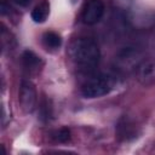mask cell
<instances>
[{
    "label": "cell",
    "instance_id": "cell-3",
    "mask_svg": "<svg viewBox=\"0 0 155 155\" xmlns=\"http://www.w3.org/2000/svg\"><path fill=\"white\" fill-rule=\"evenodd\" d=\"M18 101L22 107V109L25 113H33L36 102H38V93L34 84L30 80H22L21 86H19V94H18Z\"/></svg>",
    "mask_w": 155,
    "mask_h": 155
},
{
    "label": "cell",
    "instance_id": "cell-4",
    "mask_svg": "<svg viewBox=\"0 0 155 155\" xmlns=\"http://www.w3.org/2000/svg\"><path fill=\"white\" fill-rule=\"evenodd\" d=\"M136 79L143 86H151L155 84V59H142L134 69Z\"/></svg>",
    "mask_w": 155,
    "mask_h": 155
},
{
    "label": "cell",
    "instance_id": "cell-11",
    "mask_svg": "<svg viewBox=\"0 0 155 155\" xmlns=\"http://www.w3.org/2000/svg\"><path fill=\"white\" fill-rule=\"evenodd\" d=\"M52 116V107L51 102L47 98H44L40 103V119L44 121H47Z\"/></svg>",
    "mask_w": 155,
    "mask_h": 155
},
{
    "label": "cell",
    "instance_id": "cell-2",
    "mask_svg": "<svg viewBox=\"0 0 155 155\" xmlns=\"http://www.w3.org/2000/svg\"><path fill=\"white\" fill-rule=\"evenodd\" d=\"M113 88V81L110 76L98 74L91 76L81 87V94L85 98H98L108 94Z\"/></svg>",
    "mask_w": 155,
    "mask_h": 155
},
{
    "label": "cell",
    "instance_id": "cell-7",
    "mask_svg": "<svg viewBox=\"0 0 155 155\" xmlns=\"http://www.w3.org/2000/svg\"><path fill=\"white\" fill-rule=\"evenodd\" d=\"M137 130L138 128H137V126H136L134 122H132L127 117H122L117 122V126H116V136L121 140H130V139H133V138L137 137V134H138V131Z\"/></svg>",
    "mask_w": 155,
    "mask_h": 155
},
{
    "label": "cell",
    "instance_id": "cell-10",
    "mask_svg": "<svg viewBox=\"0 0 155 155\" xmlns=\"http://www.w3.org/2000/svg\"><path fill=\"white\" fill-rule=\"evenodd\" d=\"M42 42L47 50H57L62 45V38L54 31H46L42 35Z\"/></svg>",
    "mask_w": 155,
    "mask_h": 155
},
{
    "label": "cell",
    "instance_id": "cell-5",
    "mask_svg": "<svg viewBox=\"0 0 155 155\" xmlns=\"http://www.w3.org/2000/svg\"><path fill=\"white\" fill-rule=\"evenodd\" d=\"M104 15V4L102 0H87L82 10V21L86 24L98 23Z\"/></svg>",
    "mask_w": 155,
    "mask_h": 155
},
{
    "label": "cell",
    "instance_id": "cell-8",
    "mask_svg": "<svg viewBox=\"0 0 155 155\" xmlns=\"http://www.w3.org/2000/svg\"><path fill=\"white\" fill-rule=\"evenodd\" d=\"M50 15V4L47 0H40L31 10V19L35 23H44Z\"/></svg>",
    "mask_w": 155,
    "mask_h": 155
},
{
    "label": "cell",
    "instance_id": "cell-13",
    "mask_svg": "<svg viewBox=\"0 0 155 155\" xmlns=\"http://www.w3.org/2000/svg\"><path fill=\"white\" fill-rule=\"evenodd\" d=\"M33 0H16V2L18 4V5H21V6H23V7H25V6H28L30 2H31Z\"/></svg>",
    "mask_w": 155,
    "mask_h": 155
},
{
    "label": "cell",
    "instance_id": "cell-9",
    "mask_svg": "<svg viewBox=\"0 0 155 155\" xmlns=\"http://www.w3.org/2000/svg\"><path fill=\"white\" fill-rule=\"evenodd\" d=\"M22 62L28 70H38L41 65V58L30 50H25L22 54Z\"/></svg>",
    "mask_w": 155,
    "mask_h": 155
},
{
    "label": "cell",
    "instance_id": "cell-12",
    "mask_svg": "<svg viewBox=\"0 0 155 155\" xmlns=\"http://www.w3.org/2000/svg\"><path fill=\"white\" fill-rule=\"evenodd\" d=\"M52 138L58 143H65L70 139V131L67 127H61L52 132Z\"/></svg>",
    "mask_w": 155,
    "mask_h": 155
},
{
    "label": "cell",
    "instance_id": "cell-6",
    "mask_svg": "<svg viewBox=\"0 0 155 155\" xmlns=\"http://www.w3.org/2000/svg\"><path fill=\"white\" fill-rule=\"evenodd\" d=\"M139 57L137 50H134V47H125L124 50H121L116 57L117 64L120 67V69H136V67L138 65V63L140 61H138L137 58Z\"/></svg>",
    "mask_w": 155,
    "mask_h": 155
},
{
    "label": "cell",
    "instance_id": "cell-1",
    "mask_svg": "<svg viewBox=\"0 0 155 155\" xmlns=\"http://www.w3.org/2000/svg\"><path fill=\"white\" fill-rule=\"evenodd\" d=\"M69 56L79 69L91 71L98 65L101 51L97 42L92 38L84 36L75 39L70 44Z\"/></svg>",
    "mask_w": 155,
    "mask_h": 155
}]
</instances>
